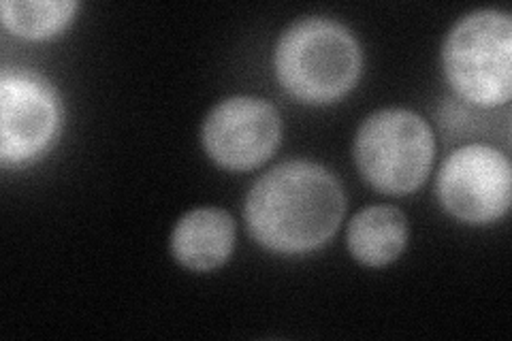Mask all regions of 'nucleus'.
Listing matches in <instances>:
<instances>
[{"mask_svg": "<svg viewBox=\"0 0 512 341\" xmlns=\"http://www.w3.org/2000/svg\"><path fill=\"white\" fill-rule=\"evenodd\" d=\"M434 154L436 141L429 124L408 109L372 113L355 137V162L365 182L395 197L423 186Z\"/></svg>", "mask_w": 512, "mask_h": 341, "instance_id": "20e7f679", "label": "nucleus"}, {"mask_svg": "<svg viewBox=\"0 0 512 341\" xmlns=\"http://www.w3.org/2000/svg\"><path fill=\"white\" fill-rule=\"evenodd\" d=\"M282 139L278 109L256 96H231L218 103L203 122V148L216 165L250 171L274 156Z\"/></svg>", "mask_w": 512, "mask_h": 341, "instance_id": "423d86ee", "label": "nucleus"}, {"mask_svg": "<svg viewBox=\"0 0 512 341\" xmlns=\"http://www.w3.org/2000/svg\"><path fill=\"white\" fill-rule=\"evenodd\" d=\"M348 250L367 267L393 263L408 243V220L397 207L372 205L350 220Z\"/></svg>", "mask_w": 512, "mask_h": 341, "instance_id": "1a4fd4ad", "label": "nucleus"}, {"mask_svg": "<svg viewBox=\"0 0 512 341\" xmlns=\"http://www.w3.org/2000/svg\"><path fill=\"white\" fill-rule=\"evenodd\" d=\"M235 222L224 209L199 207L180 218L171 233V254L190 271H212L229 261Z\"/></svg>", "mask_w": 512, "mask_h": 341, "instance_id": "6e6552de", "label": "nucleus"}, {"mask_svg": "<svg viewBox=\"0 0 512 341\" xmlns=\"http://www.w3.org/2000/svg\"><path fill=\"white\" fill-rule=\"evenodd\" d=\"M438 197L448 214L466 224L500 220L512 201L510 160L485 143L463 145L444 160Z\"/></svg>", "mask_w": 512, "mask_h": 341, "instance_id": "39448f33", "label": "nucleus"}, {"mask_svg": "<svg viewBox=\"0 0 512 341\" xmlns=\"http://www.w3.org/2000/svg\"><path fill=\"white\" fill-rule=\"evenodd\" d=\"M346 211L344 188L329 169L288 160L261 175L246 197V224L263 248L303 254L327 243Z\"/></svg>", "mask_w": 512, "mask_h": 341, "instance_id": "f257e3e1", "label": "nucleus"}, {"mask_svg": "<svg viewBox=\"0 0 512 341\" xmlns=\"http://www.w3.org/2000/svg\"><path fill=\"white\" fill-rule=\"evenodd\" d=\"M361 67L359 41L329 18H303L291 24L274 54V69L284 90L312 105L342 99L355 88Z\"/></svg>", "mask_w": 512, "mask_h": 341, "instance_id": "f03ea898", "label": "nucleus"}, {"mask_svg": "<svg viewBox=\"0 0 512 341\" xmlns=\"http://www.w3.org/2000/svg\"><path fill=\"white\" fill-rule=\"evenodd\" d=\"M60 105L54 90L26 73H5L0 79V160L3 165L41 154L56 137Z\"/></svg>", "mask_w": 512, "mask_h": 341, "instance_id": "0eeeda50", "label": "nucleus"}, {"mask_svg": "<svg viewBox=\"0 0 512 341\" xmlns=\"http://www.w3.org/2000/svg\"><path fill=\"white\" fill-rule=\"evenodd\" d=\"M77 11L75 0H3L0 20L13 35L41 41L64 30Z\"/></svg>", "mask_w": 512, "mask_h": 341, "instance_id": "9d476101", "label": "nucleus"}, {"mask_svg": "<svg viewBox=\"0 0 512 341\" xmlns=\"http://www.w3.org/2000/svg\"><path fill=\"white\" fill-rule=\"evenodd\" d=\"M442 67L451 88L476 107H500L512 96V18L480 9L461 18L442 47Z\"/></svg>", "mask_w": 512, "mask_h": 341, "instance_id": "7ed1b4c3", "label": "nucleus"}]
</instances>
